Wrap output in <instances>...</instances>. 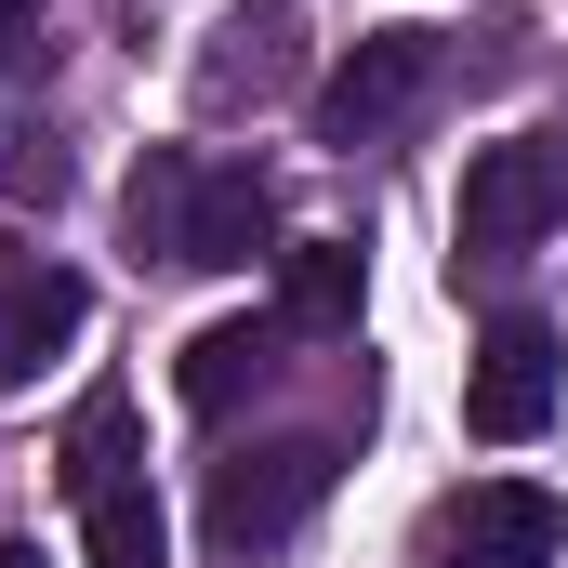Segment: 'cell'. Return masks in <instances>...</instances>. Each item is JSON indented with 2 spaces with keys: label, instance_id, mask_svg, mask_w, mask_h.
<instances>
[{
  "label": "cell",
  "instance_id": "12",
  "mask_svg": "<svg viewBox=\"0 0 568 568\" xmlns=\"http://www.w3.org/2000/svg\"><path fill=\"white\" fill-rule=\"evenodd\" d=\"M80 542H93V568H172V529H159V503L133 489H106V503H80Z\"/></svg>",
  "mask_w": 568,
  "mask_h": 568
},
{
  "label": "cell",
  "instance_id": "15",
  "mask_svg": "<svg viewBox=\"0 0 568 568\" xmlns=\"http://www.w3.org/2000/svg\"><path fill=\"white\" fill-rule=\"evenodd\" d=\"M27 265H40V252H27V239H13V225H0V291H13V278H27Z\"/></svg>",
  "mask_w": 568,
  "mask_h": 568
},
{
  "label": "cell",
  "instance_id": "8",
  "mask_svg": "<svg viewBox=\"0 0 568 568\" xmlns=\"http://www.w3.org/2000/svg\"><path fill=\"white\" fill-rule=\"evenodd\" d=\"M80 317H93V291L67 278V265H27V278L0 291V384H40L80 344Z\"/></svg>",
  "mask_w": 568,
  "mask_h": 568
},
{
  "label": "cell",
  "instance_id": "5",
  "mask_svg": "<svg viewBox=\"0 0 568 568\" xmlns=\"http://www.w3.org/2000/svg\"><path fill=\"white\" fill-rule=\"evenodd\" d=\"M449 568H556L568 556V503L542 476H476V489H449L424 529Z\"/></svg>",
  "mask_w": 568,
  "mask_h": 568
},
{
  "label": "cell",
  "instance_id": "13",
  "mask_svg": "<svg viewBox=\"0 0 568 568\" xmlns=\"http://www.w3.org/2000/svg\"><path fill=\"white\" fill-rule=\"evenodd\" d=\"M0 185H13V199H67V159H53V145L27 133L13 159H0Z\"/></svg>",
  "mask_w": 568,
  "mask_h": 568
},
{
  "label": "cell",
  "instance_id": "1",
  "mask_svg": "<svg viewBox=\"0 0 568 568\" xmlns=\"http://www.w3.org/2000/svg\"><path fill=\"white\" fill-rule=\"evenodd\" d=\"M133 252L145 265H185V278H239V265H278V185L252 159H199V145H145L133 159Z\"/></svg>",
  "mask_w": 568,
  "mask_h": 568
},
{
  "label": "cell",
  "instance_id": "2",
  "mask_svg": "<svg viewBox=\"0 0 568 568\" xmlns=\"http://www.w3.org/2000/svg\"><path fill=\"white\" fill-rule=\"evenodd\" d=\"M568 225V145L556 133H503L463 159V199H449V252L489 278V265H516L529 239H556Z\"/></svg>",
  "mask_w": 568,
  "mask_h": 568
},
{
  "label": "cell",
  "instance_id": "16",
  "mask_svg": "<svg viewBox=\"0 0 568 568\" xmlns=\"http://www.w3.org/2000/svg\"><path fill=\"white\" fill-rule=\"evenodd\" d=\"M0 568H40V542H0Z\"/></svg>",
  "mask_w": 568,
  "mask_h": 568
},
{
  "label": "cell",
  "instance_id": "9",
  "mask_svg": "<svg viewBox=\"0 0 568 568\" xmlns=\"http://www.w3.org/2000/svg\"><path fill=\"white\" fill-rule=\"evenodd\" d=\"M278 344H291L278 317H212V331H185V371H172L185 410H239V397L278 371Z\"/></svg>",
  "mask_w": 568,
  "mask_h": 568
},
{
  "label": "cell",
  "instance_id": "6",
  "mask_svg": "<svg viewBox=\"0 0 568 568\" xmlns=\"http://www.w3.org/2000/svg\"><path fill=\"white\" fill-rule=\"evenodd\" d=\"M556 384H568L556 331L542 317H489L476 331V371H463V424L489 436V449H529V436L556 424Z\"/></svg>",
  "mask_w": 568,
  "mask_h": 568
},
{
  "label": "cell",
  "instance_id": "14",
  "mask_svg": "<svg viewBox=\"0 0 568 568\" xmlns=\"http://www.w3.org/2000/svg\"><path fill=\"white\" fill-rule=\"evenodd\" d=\"M0 67H53V27H40V0H13V13H0Z\"/></svg>",
  "mask_w": 568,
  "mask_h": 568
},
{
  "label": "cell",
  "instance_id": "10",
  "mask_svg": "<svg viewBox=\"0 0 568 568\" xmlns=\"http://www.w3.org/2000/svg\"><path fill=\"white\" fill-rule=\"evenodd\" d=\"M357 278H371L357 239H291L278 252V331H357Z\"/></svg>",
  "mask_w": 568,
  "mask_h": 568
},
{
  "label": "cell",
  "instance_id": "11",
  "mask_svg": "<svg viewBox=\"0 0 568 568\" xmlns=\"http://www.w3.org/2000/svg\"><path fill=\"white\" fill-rule=\"evenodd\" d=\"M133 476H145L133 397H120V384H93V397L67 410V503H106V489H133Z\"/></svg>",
  "mask_w": 568,
  "mask_h": 568
},
{
  "label": "cell",
  "instance_id": "3",
  "mask_svg": "<svg viewBox=\"0 0 568 568\" xmlns=\"http://www.w3.org/2000/svg\"><path fill=\"white\" fill-rule=\"evenodd\" d=\"M317 489H331V436H265V449H225L212 463V489H199V542L225 568L278 556L291 529L317 516Z\"/></svg>",
  "mask_w": 568,
  "mask_h": 568
},
{
  "label": "cell",
  "instance_id": "4",
  "mask_svg": "<svg viewBox=\"0 0 568 568\" xmlns=\"http://www.w3.org/2000/svg\"><path fill=\"white\" fill-rule=\"evenodd\" d=\"M424 93H436V27H371L331 80H317V145H384V133H410L424 120Z\"/></svg>",
  "mask_w": 568,
  "mask_h": 568
},
{
  "label": "cell",
  "instance_id": "7",
  "mask_svg": "<svg viewBox=\"0 0 568 568\" xmlns=\"http://www.w3.org/2000/svg\"><path fill=\"white\" fill-rule=\"evenodd\" d=\"M291 80H304V0H225V27L199 53V106L239 120V106L291 93Z\"/></svg>",
  "mask_w": 568,
  "mask_h": 568
}]
</instances>
